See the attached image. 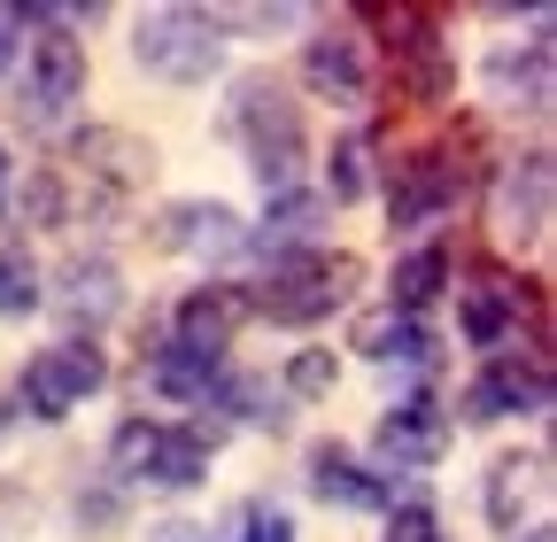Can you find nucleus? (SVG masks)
<instances>
[{
	"mask_svg": "<svg viewBox=\"0 0 557 542\" xmlns=\"http://www.w3.org/2000/svg\"><path fill=\"white\" fill-rule=\"evenodd\" d=\"M333 380H341L333 349H295V357H287V395H325Z\"/></svg>",
	"mask_w": 557,
	"mask_h": 542,
	"instance_id": "obj_28",
	"label": "nucleus"
},
{
	"mask_svg": "<svg viewBox=\"0 0 557 542\" xmlns=\"http://www.w3.org/2000/svg\"><path fill=\"white\" fill-rule=\"evenodd\" d=\"M372 186H380V132L357 124V132H341V148L325 163V194L333 201H364Z\"/></svg>",
	"mask_w": 557,
	"mask_h": 542,
	"instance_id": "obj_24",
	"label": "nucleus"
},
{
	"mask_svg": "<svg viewBox=\"0 0 557 542\" xmlns=\"http://www.w3.org/2000/svg\"><path fill=\"white\" fill-rule=\"evenodd\" d=\"M449 280H457L449 248H442V241H418V248L395 263V280H387V310L426 318V303H442V295H449Z\"/></svg>",
	"mask_w": 557,
	"mask_h": 542,
	"instance_id": "obj_22",
	"label": "nucleus"
},
{
	"mask_svg": "<svg viewBox=\"0 0 557 542\" xmlns=\"http://www.w3.org/2000/svg\"><path fill=\"white\" fill-rule=\"evenodd\" d=\"M387 39V62H395V78H403V94L410 101H426V109H442L449 94H457V47L442 39V16L434 9H364Z\"/></svg>",
	"mask_w": 557,
	"mask_h": 542,
	"instance_id": "obj_7",
	"label": "nucleus"
},
{
	"mask_svg": "<svg viewBox=\"0 0 557 542\" xmlns=\"http://www.w3.org/2000/svg\"><path fill=\"white\" fill-rule=\"evenodd\" d=\"M549 194H557V171H549V156H542V148L504 156L496 194H487V225H496V241L534 248V241L549 233Z\"/></svg>",
	"mask_w": 557,
	"mask_h": 542,
	"instance_id": "obj_9",
	"label": "nucleus"
},
{
	"mask_svg": "<svg viewBox=\"0 0 557 542\" xmlns=\"http://www.w3.org/2000/svg\"><path fill=\"white\" fill-rule=\"evenodd\" d=\"M225 132L240 140L248 171L263 194H295L302 156H310V132H302V101L278 86L271 71H240L225 86Z\"/></svg>",
	"mask_w": 557,
	"mask_h": 542,
	"instance_id": "obj_1",
	"label": "nucleus"
},
{
	"mask_svg": "<svg viewBox=\"0 0 557 542\" xmlns=\"http://www.w3.org/2000/svg\"><path fill=\"white\" fill-rule=\"evenodd\" d=\"M16 218H24V225H62V178H54V171H32V178H24Z\"/></svg>",
	"mask_w": 557,
	"mask_h": 542,
	"instance_id": "obj_29",
	"label": "nucleus"
},
{
	"mask_svg": "<svg viewBox=\"0 0 557 542\" xmlns=\"http://www.w3.org/2000/svg\"><path fill=\"white\" fill-rule=\"evenodd\" d=\"M240 318H248V287L209 280V287H194V295L171 310V342H178V349H201V357H225L233 333H240Z\"/></svg>",
	"mask_w": 557,
	"mask_h": 542,
	"instance_id": "obj_16",
	"label": "nucleus"
},
{
	"mask_svg": "<svg viewBox=\"0 0 557 542\" xmlns=\"http://www.w3.org/2000/svg\"><path fill=\"white\" fill-rule=\"evenodd\" d=\"M357 349H364L372 365H410V372H434V357H442L434 325H426V318H403V310H372V318L357 325Z\"/></svg>",
	"mask_w": 557,
	"mask_h": 542,
	"instance_id": "obj_20",
	"label": "nucleus"
},
{
	"mask_svg": "<svg viewBox=\"0 0 557 542\" xmlns=\"http://www.w3.org/2000/svg\"><path fill=\"white\" fill-rule=\"evenodd\" d=\"M0 434H9V411H0Z\"/></svg>",
	"mask_w": 557,
	"mask_h": 542,
	"instance_id": "obj_34",
	"label": "nucleus"
},
{
	"mask_svg": "<svg viewBox=\"0 0 557 542\" xmlns=\"http://www.w3.org/2000/svg\"><path fill=\"white\" fill-rule=\"evenodd\" d=\"M209 449L218 434L201 427H163V419H124L109 434V481L116 489H163V496H186L209 481Z\"/></svg>",
	"mask_w": 557,
	"mask_h": 542,
	"instance_id": "obj_2",
	"label": "nucleus"
},
{
	"mask_svg": "<svg viewBox=\"0 0 557 542\" xmlns=\"http://www.w3.org/2000/svg\"><path fill=\"white\" fill-rule=\"evenodd\" d=\"M357 280H364L357 256L302 248V256H278V263L263 271V287L248 295V310H263L271 325H318V318H333L348 295H357Z\"/></svg>",
	"mask_w": 557,
	"mask_h": 542,
	"instance_id": "obj_3",
	"label": "nucleus"
},
{
	"mask_svg": "<svg viewBox=\"0 0 557 542\" xmlns=\"http://www.w3.org/2000/svg\"><path fill=\"white\" fill-rule=\"evenodd\" d=\"M519 542H549V527H527V534H519Z\"/></svg>",
	"mask_w": 557,
	"mask_h": 542,
	"instance_id": "obj_33",
	"label": "nucleus"
},
{
	"mask_svg": "<svg viewBox=\"0 0 557 542\" xmlns=\"http://www.w3.org/2000/svg\"><path fill=\"white\" fill-rule=\"evenodd\" d=\"M233 542H295V519L278 512V504H248L240 512V534Z\"/></svg>",
	"mask_w": 557,
	"mask_h": 542,
	"instance_id": "obj_30",
	"label": "nucleus"
},
{
	"mask_svg": "<svg viewBox=\"0 0 557 542\" xmlns=\"http://www.w3.org/2000/svg\"><path fill=\"white\" fill-rule=\"evenodd\" d=\"M549 411V357H487L465 387V419L496 427V419H542Z\"/></svg>",
	"mask_w": 557,
	"mask_h": 542,
	"instance_id": "obj_10",
	"label": "nucleus"
},
{
	"mask_svg": "<svg viewBox=\"0 0 557 542\" xmlns=\"http://www.w3.org/2000/svg\"><path fill=\"white\" fill-rule=\"evenodd\" d=\"M302 86L333 109H364L372 101V39H357V24H325L318 39H302Z\"/></svg>",
	"mask_w": 557,
	"mask_h": 542,
	"instance_id": "obj_12",
	"label": "nucleus"
},
{
	"mask_svg": "<svg viewBox=\"0 0 557 542\" xmlns=\"http://www.w3.org/2000/svg\"><path fill=\"white\" fill-rule=\"evenodd\" d=\"M542 489H549V457L534 449V457H496L487 465V519H496L504 534H519V519L542 504Z\"/></svg>",
	"mask_w": 557,
	"mask_h": 542,
	"instance_id": "obj_21",
	"label": "nucleus"
},
{
	"mask_svg": "<svg viewBox=\"0 0 557 542\" xmlns=\"http://www.w3.org/2000/svg\"><path fill=\"white\" fill-rule=\"evenodd\" d=\"M442 449H449V411H442V395H426V387L403 395V403H387L380 427H372L380 472H426Z\"/></svg>",
	"mask_w": 557,
	"mask_h": 542,
	"instance_id": "obj_11",
	"label": "nucleus"
},
{
	"mask_svg": "<svg viewBox=\"0 0 557 542\" xmlns=\"http://www.w3.org/2000/svg\"><path fill=\"white\" fill-rule=\"evenodd\" d=\"M132 54L139 71H156L171 86H209L225 71V24L209 9H148L132 24Z\"/></svg>",
	"mask_w": 557,
	"mask_h": 542,
	"instance_id": "obj_4",
	"label": "nucleus"
},
{
	"mask_svg": "<svg viewBox=\"0 0 557 542\" xmlns=\"http://www.w3.org/2000/svg\"><path fill=\"white\" fill-rule=\"evenodd\" d=\"M47 303V287H39V256L24 248V241H9L0 248V318H32Z\"/></svg>",
	"mask_w": 557,
	"mask_h": 542,
	"instance_id": "obj_25",
	"label": "nucleus"
},
{
	"mask_svg": "<svg viewBox=\"0 0 557 542\" xmlns=\"http://www.w3.org/2000/svg\"><path fill=\"white\" fill-rule=\"evenodd\" d=\"M465 201V156L457 140H426L387 163V233H434Z\"/></svg>",
	"mask_w": 557,
	"mask_h": 542,
	"instance_id": "obj_5",
	"label": "nucleus"
},
{
	"mask_svg": "<svg viewBox=\"0 0 557 542\" xmlns=\"http://www.w3.org/2000/svg\"><path fill=\"white\" fill-rule=\"evenodd\" d=\"M209 395H218L240 427H271V434L287 427V395H278V387H263V380H218Z\"/></svg>",
	"mask_w": 557,
	"mask_h": 542,
	"instance_id": "obj_26",
	"label": "nucleus"
},
{
	"mask_svg": "<svg viewBox=\"0 0 557 542\" xmlns=\"http://www.w3.org/2000/svg\"><path fill=\"white\" fill-rule=\"evenodd\" d=\"M70 101H86V47L70 32H39L24 47V109L32 124H54Z\"/></svg>",
	"mask_w": 557,
	"mask_h": 542,
	"instance_id": "obj_14",
	"label": "nucleus"
},
{
	"mask_svg": "<svg viewBox=\"0 0 557 542\" xmlns=\"http://www.w3.org/2000/svg\"><path fill=\"white\" fill-rule=\"evenodd\" d=\"M156 248H171V256H225V248H240V218L225 210V201H171V210L156 218Z\"/></svg>",
	"mask_w": 557,
	"mask_h": 542,
	"instance_id": "obj_18",
	"label": "nucleus"
},
{
	"mask_svg": "<svg viewBox=\"0 0 557 542\" xmlns=\"http://www.w3.org/2000/svg\"><path fill=\"white\" fill-rule=\"evenodd\" d=\"M387 542H449V534H442V512L426 496H410V504L387 512Z\"/></svg>",
	"mask_w": 557,
	"mask_h": 542,
	"instance_id": "obj_27",
	"label": "nucleus"
},
{
	"mask_svg": "<svg viewBox=\"0 0 557 542\" xmlns=\"http://www.w3.org/2000/svg\"><path fill=\"white\" fill-rule=\"evenodd\" d=\"M487 101H496V109H527V116L549 109V24H534L527 47L487 54Z\"/></svg>",
	"mask_w": 557,
	"mask_h": 542,
	"instance_id": "obj_17",
	"label": "nucleus"
},
{
	"mask_svg": "<svg viewBox=\"0 0 557 542\" xmlns=\"http://www.w3.org/2000/svg\"><path fill=\"white\" fill-rule=\"evenodd\" d=\"M310 496L333 504V512H395V481L380 465L348 457L341 442H318L310 449Z\"/></svg>",
	"mask_w": 557,
	"mask_h": 542,
	"instance_id": "obj_15",
	"label": "nucleus"
},
{
	"mask_svg": "<svg viewBox=\"0 0 557 542\" xmlns=\"http://www.w3.org/2000/svg\"><path fill=\"white\" fill-rule=\"evenodd\" d=\"M519 318L542 325V295H534L527 280H511L504 263H472V271H457V333H465L472 349L511 357Z\"/></svg>",
	"mask_w": 557,
	"mask_h": 542,
	"instance_id": "obj_8",
	"label": "nucleus"
},
{
	"mask_svg": "<svg viewBox=\"0 0 557 542\" xmlns=\"http://www.w3.org/2000/svg\"><path fill=\"white\" fill-rule=\"evenodd\" d=\"M116 303H124V280H116L109 256H70V263H62V295H54V310H62L70 325H86V342H94V325L116 318Z\"/></svg>",
	"mask_w": 557,
	"mask_h": 542,
	"instance_id": "obj_19",
	"label": "nucleus"
},
{
	"mask_svg": "<svg viewBox=\"0 0 557 542\" xmlns=\"http://www.w3.org/2000/svg\"><path fill=\"white\" fill-rule=\"evenodd\" d=\"M148 542H209V527H194V519H163V527H148Z\"/></svg>",
	"mask_w": 557,
	"mask_h": 542,
	"instance_id": "obj_32",
	"label": "nucleus"
},
{
	"mask_svg": "<svg viewBox=\"0 0 557 542\" xmlns=\"http://www.w3.org/2000/svg\"><path fill=\"white\" fill-rule=\"evenodd\" d=\"M70 156H78V171H86V186H94V218H116L124 201H132V186L148 178V163H156V148L132 140V132H116V124L78 132Z\"/></svg>",
	"mask_w": 557,
	"mask_h": 542,
	"instance_id": "obj_13",
	"label": "nucleus"
},
{
	"mask_svg": "<svg viewBox=\"0 0 557 542\" xmlns=\"http://www.w3.org/2000/svg\"><path fill=\"white\" fill-rule=\"evenodd\" d=\"M218 380H225V357H201V349H178V342H163L148 357V387L171 395V403H209Z\"/></svg>",
	"mask_w": 557,
	"mask_h": 542,
	"instance_id": "obj_23",
	"label": "nucleus"
},
{
	"mask_svg": "<svg viewBox=\"0 0 557 542\" xmlns=\"http://www.w3.org/2000/svg\"><path fill=\"white\" fill-rule=\"evenodd\" d=\"M0 171H9V156H0Z\"/></svg>",
	"mask_w": 557,
	"mask_h": 542,
	"instance_id": "obj_35",
	"label": "nucleus"
},
{
	"mask_svg": "<svg viewBox=\"0 0 557 542\" xmlns=\"http://www.w3.org/2000/svg\"><path fill=\"white\" fill-rule=\"evenodd\" d=\"M24 54V9H0V71Z\"/></svg>",
	"mask_w": 557,
	"mask_h": 542,
	"instance_id": "obj_31",
	"label": "nucleus"
},
{
	"mask_svg": "<svg viewBox=\"0 0 557 542\" xmlns=\"http://www.w3.org/2000/svg\"><path fill=\"white\" fill-rule=\"evenodd\" d=\"M109 387V357L94 349V342H78V333H62V342H47L24 372H16V411L24 419H39V427H54V419H70L86 395H101Z\"/></svg>",
	"mask_w": 557,
	"mask_h": 542,
	"instance_id": "obj_6",
	"label": "nucleus"
}]
</instances>
